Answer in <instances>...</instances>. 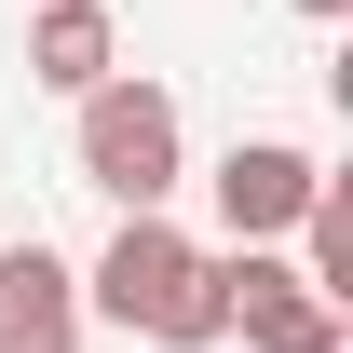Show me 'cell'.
Listing matches in <instances>:
<instances>
[{
    "instance_id": "6da1fadb",
    "label": "cell",
    "mask_w": 353,
    "mask_h": 353,
    "mask_svg": "<svg viewBox=\"0 0 353 353\" xmlns=\"http://www.w3.org/2000/svg\"><path fill=\"white\" fill-rule=\"evenodd\" d=\"M82 312H109V326H136L163 353H218L231 340V259L190 245L176 218H123L82 272Z\"/></svg>"
},
{
    "instance_id": "7a4b0ae2",
    "label": "cell",
    "mask_w": 353,
    "mask_h": 353,
    "mask_svg": "<svg viewBox=\"0 0 353 353\" xmlns=\"http://www.w3.org/2000/svg\"><path fill=\"white\" fill-rule=\"evenodd\" d=\"M82 176L123 204V218H163L176 190H190V123H176V95L163 82H95L82 95Z\"/></svg>"
},
{
    "instance_id": "3957f363",
    "label": "cell",
    "mask_w": 353,
    "mask_h": 353,
    "mask_svg": "<svg viewBox=\"0 0 353 353\" xmlns=\"http://www.w3.org/2000/svg\"><path fill=\"white\" fill-rule=\"evenodd\" d=\"M312 176H326V163H312L299 136H231L204 190H218V231H231V245H285L299 204H312Z\"/></svg>"
},
{
    "instance_id": "277c9868",
    "label": "cell",
    "mask_w": 353,
    "mask_h": 353,
    "mask_svg": "<svg viewBox=\"0 0 353 353\" xmlns=\"http://www.w3.org/2000/svg\"><path fill=\"white\" fill-rule=\"evenodd\" d=\"M218 259H231V340H245V353H340L353 312H340V299H312L272 245H218Z\"/></svg>"
},
{
    "instance_id": "5b68a950",
    "label": "cell",
    "mask_w": 353,
    "mask_h": 353,
    "mask_svg": "<svg viewBox=\"0 0 353 353\" xmlns=\"http://www.w3.org/2000/svg\"><path fill=\"white\" fill-rule=\"evenodd\" d=\"M82 272L54 245H0V353H82Z\"/></svg>"
},
{
    "instance_id": "8992f818",
    "label": "cell",
    "mask_w": 353,
    "mask_h": 353,
    "mask_svg": "<svg viewBox=\"0 0 353 353\" xmlns=\"http://www.w3.org/2000/svg\"><path fill=\"white\" fill-rule=\"evenodd\" d=\"M28 82L68 95V109H82L95 82H123V28H109V0H41V14H28Z\"/></svg>"
},
{
    "instance_id": "52a82bcc",
    "label": "cell",
    "mask_w": 353,
    "mask_h": 353,
    "mask_svg": "<svg viewBox=\"0 0 353 353\" xmlns=\"http://www.w3.org/2000/svg\"><path fill=\"white\" fill-rule=\"evenodd\" d=\"M285 272H299L312 299L353 312V190H340V176H312V204H299V259H285Z\"/></svg>"
},
{
    "instance_id": "ba28073f",
    "label": "cell",
    "mask_w": 353,
    "mask_h": 353,
    "mask_svg": "<svg viewBox=\"0 0 353 353\" xmlns=\"http://www.w3.org/2000/svg\"><path fill=\"white\" fill-rule=\"evenodd\" d=\"M285 14H312V28H340V14H353V0H285Z\"/></svg>"
}]
</instances>
